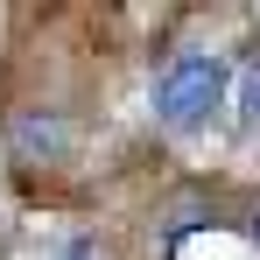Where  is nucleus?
Listing matches in <instances>:
<instances>
[{"label":"nucleus","mask_w":260,"mask_h":260,"mask_svg":"<svg viewBox=\"0 0 260 260\" xmlns=\"http://www.w3.org/2000/svg\"><path fill=\"white\" fill-rule=\"evenodd\" d=\"M232 85H239V71L218 49H176L155 71V120L169 134H197L232 106Z\"/></svg>","instance_id":"obj_1"},{"label":"nucleus","mask_w":260,"mask_h":260,"mask_svg":"<svg viewBox=\"0 0 260 260\" xmlns=\"http://www.w3.org/2000/svg\"><path fill=\"white\" fill-rule=\"evenodd\" d=\"M56 260H99V253H91V239H71V246H63Z\"/></svg>","instance_id":"obj_4"},{"label":"nucleus","mask_w":260,"mask_h":260,"mask_svg":"<svg viewBox=\"0 0 260 260\" xmlns=\"http://www.w3.org/2000/svg\"><path fill=\"white\" fill-rule=\"evenodd\" d=\"M232 120H239L246 134H260V56L239 71V85H232Z\"/></svg>","instance_id":"obj_3"},{"label":"nucleus","mask_w":260,"mask_h":260,"mask_svg":"<svg viewBox=\"0 0 260 260\" xmlns=\"http://www.w3.org/2000/svg\"><path fill=\"white\" fill-rule=\"evenodd\" d=\"M246 232H253V246H260V204H253V218H246Z\"/></svg>","instance_id":"obj_5"},{"label":"nucleus","mask_w":260,"mask_h":260,"mask_svg":"<svg viewBox=\"0 0 260 260\" xmlns=\"http://www.w3.org/2000/svg\"><path fill=\"white\" fill-rule=\"evenodd\" d=\"M7 134H14V155H28V162L63 155V120H56V113H43V106L14 113V120H7Z\"/></svg>","instance_id":"obj_2"}]
</instances>
